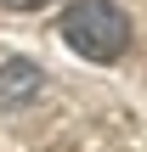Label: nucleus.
<instances>
[{"mask_svg":"<svg viewBox=\"0 0 147 152\" xmlns=\"http://www.w3.org/2000/svg\"><path fill=\"white\" fill-rule=\"evenodd\" d=\"M57 34H62V45H68L74 56H85V62H119V56L130 51L136 23H130V11H125L119 0H74V6L62 11Z\"/></svg>","mask_w":147,"mask_h":152,"instance_id":"nucleus-1","label":"nucleus"},{"mask_svg":"<svg viewBox=\"0 0 147 152\" xmlns=\"http://www.w3.org/2000/svg\"><path fill=\"white\" fill-rule=\"evenodd\" d=\"M45 90V68L28 56H6L0 62V107H28Z\"/></svg>","mask_w":147,"mask_h":152,"instance_id":"nucleus-2","label":"nucleus"},{"mask_svg":"<svg viewBox=\"0 0 147 152\" xmlns=\"http://www.w3.org/2000/svg\"><path fill=\"white\" fill-rule=\"evenodd\" d=\"M0 6H11V11H40L45 0H0Z\"/></svg>","mask_w":147,"mask_h":152,"instance_id":"nucleus-3","label":"nucleus"}]
</instances>
